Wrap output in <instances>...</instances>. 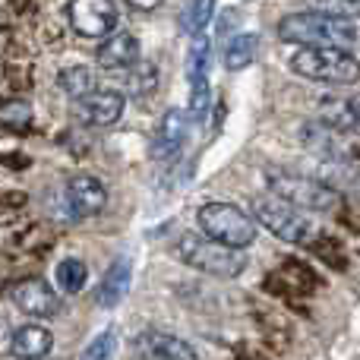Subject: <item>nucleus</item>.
Listing matches in <instances>:
<instances>
[{
  "label": "nucleus",
  "mask_w": 360,
  "mask_h": 360,
  "mask_svg": "<svg viewBox=\"0 0 360 360\" xmlns=\"http://www.w3.org/2000/svg\"><path fill=\"white\" fill-rule=\"evenodd\" d=\"M278 38L288 44H300V48H345L357 41V25L348 16L326 10H304V13H288L278 22Z\"/></svg>",
  "instance_id": "f257e3e1"
},
{
  "label": "nucleus",
  "mask_w": 360,
  "mask_h": 360,
  "mask_svg": "<svg viewBox=\"0 0 360 360\" xmlns=\"http://www.w3.org/2000/svg\"><path fill=\"white\" fill-rule=\"evenodd\" d=\"M174 253L184 266L212 275V278H237L247 269V256L240 250H231L205 234H180Z\"/></svg>",
  "instance_id": "f03ea898"
},
{
  "label": "nucleus",
  "mask_w": 360,
  "mask_h": 360,
  "mask_svg": "<svg viewBox=\"0 0 360 360\" xmlns=\"http://www.w3.org/2000/svg\"><path fill=\"white\" fill-rule=\"evenodd\" d=\"M266 184H269V193H272V196L297 205L300 212L304 209L307 212H335L338 205H342V193L319 177L294 174V171H285V168H272V171H266Z\"/></svg>",
  "instance_id": "7ed1b4c3"
},
{
  "label": "nucleus",
  "mask_w": 360,
  "mask_h": 360,
  "mask_svg": "<svg viewBox=\"0 0 360 360\" xmlns=\"http://www.w3.org/2000/svg\"><path fill=\"white\" fill-rule=\"evenodd\" d=\"M199 231L231 250H250L256 243V218L234 202H205L196 215Z\"/></svg>",
  "instance_id": "20e7f679"
},
{
  "label": "nucleus",
  "mask_w": 360,
  "mask_h": 360,
  "mask_svg": "<svg viewBox=\"0 0 360 360\" xmlns=\"http://www.w3.org/2000/svg\"><path fill=\"white\" fill-rule=\"evenodd\" d=\"M291 70L304 79L351 86L360 79V60L345 48H300L291 57Z\"/></svg>",
  "instance_id": "39448f33"
},
{
  "label": "nucleus",
  "mask_w": 360,
  "mask_h": 360,
  "mask_svg": "<svg viewBox=\"0 0 360 360\" xmlns=\"http://www.w3.org/2000/svg\"><path fill=\"white\" fill-rule=\"evenodd\" d=\"M253 218L256 224H262L266 231H272L275 237H281L285 243H313L316 240V228L313 221L297 209V205L285 202V199L262 193L253 199Z\"/></svg>",
  "instance_id": "423d86ee"
},
{
  "label": "nucleus",
  "mask_w": 360,
  "mask_h": 360,
  "mask_svg": "<svg viewBox=\"0 0 360 360\" xmlns=\"http://www.w3.org/2000/svg\"><path fill=\"white\" fill-rule=\"evenodd\" d=\"M67 19L70 29L82 38H111L117 32L120 13L114 0H70Z\"/></svg>",
  "instance_id": "0eeeda50"
},
{
  "label": "nucleus",
  "mask_w": 360,
  "mask_h": 360,
  "mask_svg": "<svg viewBox=\"0 0 360 360\" xmlns=\"http://www.w3.org/2000/svg\"><path fill=\"white\" fill-rule=\"evenodd\" d=\"M124 111H127V95L117 92V89H98V92L86 95L82 101H76V114L89 127H114L120 124Z\"/></svg>",
  "instance_id": "6e6552de"
},
{
  "label": "nucleus",
  "mask_w": 360,
  "mask_h": 360,
  "mask_svg": "<svg viewBox=\"0 0 360 360\" xmlns=\"http://www.w3.org/2000/svg\"><path fill=\"white\" fill-rule=\"evenodd\" d=\"M186 133H190V114L180 111V108L165 111V117L158 120L155 133H152V146H149L152 158H158V162L177 158L186 143Z\"/></svg>",
  "instance_id": "1a4fd4ad"
},
{
  "label": "nucleus",
  "mask_w": 360,
  "mask_h": 360,
  "mask_svg": "<svg viewBox=\"0 0 360 360\" xmlns=\"http://www.w3.org/2000/svg\"><path fill=\"white\" fill-rule=\"evenodd\" d=\"M10 297L25 316H35V319H51L57 310H60V297H57L54 288H51L44 278L16 281L13 291H10Z\"/></svg>",
  "instance_id": "9d476101"
},
{
  "label": "nucleus",
  "mask_w": 360,
  "mask_h": 360,
  "mask_svg": "<svg viewBox=\"0 0 360 360\" xmlns=\"http://www.w3.org/2000/svg\"><path fill=\"white\" fill-rule=\"evenodd\" d=\"M63 199H67L70 215L73 218H92L108 205V190H105V184H101L98 177L76 174V177L67 180Z\"/></svg>",
  "instance_id": "9b49d317"
},
{
  "label": "nucleus",
  "mask_w": 360,
  "mask_h": 360,
  "mask_svg": "<svg viewBox=\"0 0 360 360\" xmlns=\"http://www.w3.org/2000/svg\"><path fill=\"white\" fill-rule=\"evenodd\" d=\"M139 41L133 32H114L111 38L98 44L95 51V60L101 70H133L139 63Z\"/></svg>",
  "instance_id": "f8f14e48"
},
{
  "label": "nucleus",
  "mask_w": 360,
  "mask_h": 360,
  "mask_svg": "<svg viewBox=\"0 0 360 360\" xmlns=\"http://www.w3.org/2000/svg\"><path fill=\"white\" fill-rule=\"evenodd\" d=\"M54 348V335L44 326H22L10 338V354L19 360H41Z\"/></svg>",
  "instance_id": "ddd939ff"
},
{
  "label": "nucleus",
  "mask_w": 360,
  "mask_h": 360,
  "mask_svg": "<svg viewBox=\"0 0 360 360\" xmlns=\"http://www.w3.org/2000/svg\"><path fill=\"white\" fill-rule=\"evenodd\" d=\"M139 345H143V351L149 354V360H199L193 345L184 342L180 335H171V332L152 329L139 338Z\"/></svg>",
  "instance_id": "4468645a"
},
{
  "label": "nucleus",
  "mask_w": 360,
  "mask_h": 360,
  "mask_svg": "<svg viewBox=\"0 0 360 360\" xmlns=\"http://www.w3.org/2000/svg\"><path fill=\"white\" fill-rule=\"evenodd\" d=\"M130 281H133L130 259H114L111 269L105 272V278H101L98 304L101 307H117L120 300L127 297V291H130Z\"/></svg>",
  "instance_id": "2eb2a0df"
},
{
  "label": "nucleus",
  "mask_w": 360,
  "mask_h": 360,
  "mask_svg": "<svg viewBox=\"0 0 360 360\" xmlns=\"http://www.w3.org/2000/svg\"><path fill=\"white\" fill-rule=\"evenodd\" d=\"M57 82H60V89L70 95L73 101H82L86 95L98 92V86H95V73L89 67H67L60 70V76H57Z\"/></svg>",
  "instance_id": "dca6fc26"
},
{
  "label": "nucleus",
  "mask_w": 360,
  "mask_h": 360,
  "mask_svg": "<svg viewBox=\"0 0 360 360\" xmlns=\"http://www.w3.org/2000/svg\"><path fill=\"white\" fill-rule=\"evenodd\" d=\"M256 44H259V38L253 35V32H247V35H234L228 41V48H224V67L228 70H243L250 67V63L256 60Z\"/></svg>",
  "instance_id": "f3484780"
},
{
  "label": "nucleus",
  "mask_w": 360,
  "mask_h": 360,
  "mask_svg": "<svg viewBox=\"0 0 360 360\" xmlns=\"http://www.w3.org/2000/svg\"><path fill=\"white\" fill-rule=\"evenodd\" d=\"M212 16H215V0H186L184 13H180V25H184V32H190L196 38L212 22Z\"/></svg>",
  "instance_id": "a211bd4d"
},
{
  "label": "nucleus",
  "mask_w": 360,
  "mask_h": 360,
  "mask_svg": "<svg viewBox=\"0 0 360 360\" xmlns=\"http://www.w3.org/2000/svg\"><path fill=\"white\" fill-rule=\"evenodd\" d=\"M86 278H89V269L82 259H63L60 266H57V288H60L63 294H79L82 288H86Z\"/></svg>",
  "instance_id": "6ab92c4d"
},
{
  "label": "nucleus",
  "mask_w": 360,
  "mask_h": 360,
  "mask_svg": "<svg viewBox=\"0 0 360 360\" xmlns=\"http://www.w3.org/2000/svg\"><path fill=\"white\" fill-rule=\"evenodd\" d=\"M272 281H285L291 294H307V291H313V288L319 285L316 275H313L307 266H300V262H285V266H281V272L275 275Z\"/></svg>",
  "instance_id": "aec40b11"
},
{
  "label": "nucleus",
  "mask_w": 360,
  "mask_h": 360,
  "mask_svg": "<svg viewBox=\"0 0 360 360\" xmlns=\"http://www.w3.org/2000/svg\"><path fill=\"white\" fill-rule=\"evenodd\" d=\"M209 60H212V41L205 35H196L190 44V82L209 79Z\"/></svg>",
  "instance_id": "412c9836"
},
{
  "label": "nucleus",
  "mask_w": 360,
  "mask_h": 360,
  "mask_svg": "<svg viewBox=\"0 0 360 360\" xmlns=\"http://www.w3.org/2000/svg\"><path fill=\"white\" fill-rule=\"evenodd\" d=\"M0 120H4L6 127L25 130V127L32 124V108L25 105V101H6V105H0Z\"/></svg>",
  "instance_id": "4be33fe9"
},
{
  "label": "nucleus",
  "mask_w": 360,
  "mask_h": 360,
  "mask_svg": "<svg viewBox=\"0 0 360 360\" xmlns=\"http://www.w3.org/2000/svg\"><path fill=\"white\" fill-rule=\"evenodd\" d=\"M114 348H117V332L108 329V332H101L98 338H92V345L82 351L79 360H108L114 354Z\"/></svg>",
  "instance_id": "5701e85b"
},
{
  "label": "nucleus",
  "mask_w": 360,
  "mask_h": 360,
  "mask_svg": "<svg viewBox=\"0 0 360 360\" xmlns=\"http://www.w3.org/2000/svg\"><path fill=\"white\" fill-rule=\"evenodd\" d=\"M190 86H193V92H190V120L196 124V120H202L205 111H209V101H212V95H209V79L190 82Z\"/></svg>",
  "instance_id": "b1692460"
},
{
  "label": "nucleus",
  "mask_w": 360,
  "mask_h": 360,
  "mask_svg": "<svg viewBox=\"0 0 360 360\" xmlns=\"http://www.w3.org/2000/svg\"><path fill=\"white\" fill-rule=\"evenodd\" d=\"M313 250H316V253L323 256L326 262H332L338 272H345V266H348V256L342 253L338 240H332V237H316V240H313Z\"/></svg>",
  "instance_id": "393cba45"
},
{
  "label": "nucleus",
  "mask_w": 360,
  "mask_h": 360,
  "mask_svg": "<svg viewBox=\"0 0 360 360\" xmlns=\"http://www.w3.org/2000/svg\"><path fill=\"white\" fill-rule=\"evenodd\" d=\"M326 13H338V16H360V0H319Z\"/></svg>",
  "instance_id": "a878e982"
},
{
  "label": "nucleus",
  "mask_w": 360,
  "mask_h": 360,
  "mask_svg": "<svg viewBox=\"0 0 360 360\" xmlns=\"http://www.w3.org/2000/svg\"><path fill=\"white\" fill-rule=\"evenodd\" d=\"M155 70H152V67H146V76H133V79H130V92L133 95H149L152 92V89H155Z\"/></svg>",
  "instance_id": "bb28decb"
},
{
  "label": "nucleus",
  "mask_w": 360,
  "mask_h": 360,
  "mask_svg": "<svg viewBox=\"0 0 360 360\" xmlns=\"http://www.w3.org/2000/svg\"><path fill=\"white\" fill-rule=\"evenodd\" d=\"M127 4H130L133 10H139V13H149V10H158L162 0H127Z\"/></svg>",
  "instance_id": "cd10ccee"
}]
</instances>
